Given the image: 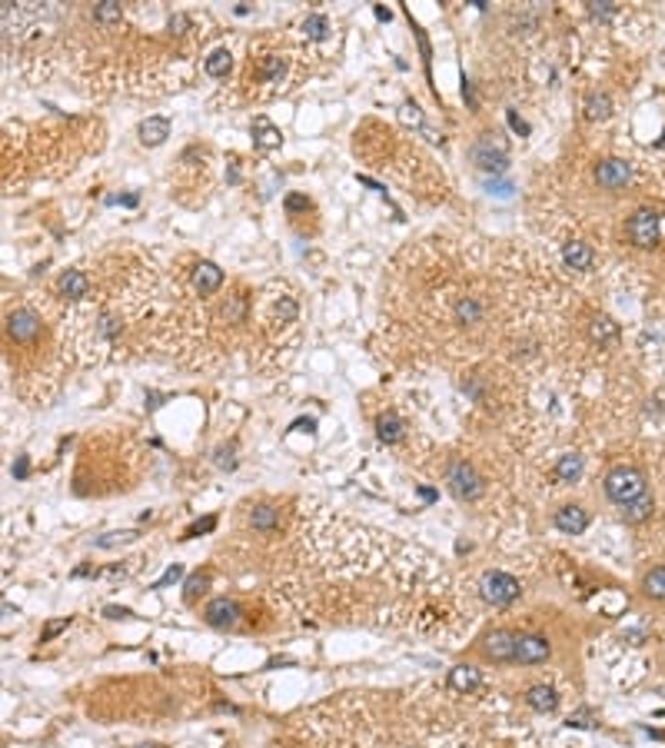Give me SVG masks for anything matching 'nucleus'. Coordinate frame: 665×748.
Here are the masks:
<instances>
[{
  "label": "nucleus",
  "mask_w": 665,
  "mask_h": 748,
  "mask_svg": "<svg viewBox=\"0 0 665 748\" xmlns=\"http://www.w3.org/2000/svg\"><path fill=\"white\" fill-rule=\"evenodd\" d=\"M107 615L110 619H124V615H130V609H107Z\"/></svg>",
  "instance_id": "42"
},
{
  "label": "nucleus",
  "mask_w": 665,
  "mask_h": 748,
  "mask_svg": "<svg viewBox=\"0 0 665 748\" xmlns=\"http://www.w3.org/2000/svg\"><path fill=\"white\" fill-rule=\"evenodd\" d=\"M14 476H17V479H24V476H27V456H20V459H17Z\"/></svg>",
  "instance_id": "41"
},
{
  "label": "nucleus",
  "mask_w": 665,
  "mask_h": 748,
  "mask_svg": "<svg viewBox=\"0 0 665 748\" xmlns=\"http://www.w3.org/2000/svg\"><path fill=\"white\" fill-rule=\"evenodd\" d=\"M509 124H513V130H519V133H529V126L519 120V113L516 110H509Z\"/></svg>",
  "instance_id": "40"
},
{
  "label": "nucleus",
  "mask_w": 665,
  "mask_h": 748,
  "mask_svg": "<svg viewBox=\"0 0 665 748\" xmlns=\"http://www.w3.org/2000/svg\"><path fill=\"white\" fill-rule=\"evenodd\" d=\"M609 97L606 94H599V97H592L589 103H585V113H589V120H606L609 117Z\"/></svg>",
  "instance_id": "29"
},
{
  "label": "nucleus",
  "mask_w": 665,
  "mask_h": 748,
  "mask_svg": "<svg viewBox=\"0 0 665 748\" xmlns=\"http://www.w3.org/2000/svg\"><path fill=\"white\" fill-rule=\"evenodd\" d=\"M645 592L652 599H665V566L652 569L649 575H645Z\"/></svg>",
  "instance_id": "28"
},
{
  "label": "nucleus",
  "mask_w": 665,
  "mask_h": 748,
  "mask_svg": "<svg viewBox=\"0 0 665 748\" xmlns=\"http://www.w3.org/2000/svg\"><path fill=\"white\" fill-rule=\"evenodd\" d=\"M526 702L536 712H553L555 705H559V695H555V689H549V685H532L526 692Z\"/></svg>",
  "instance_id": "18"
},
{
  "label": "nucleus",
  "mask_w": 665,
  "mask_h": 748,
  "mask_svg": "<svg viewBox=\"0 0 665 748\" xmlns=\"http://www.w3.org/2000/svg\"><path fill=\"white\" fill-rule=\"evenodd\" d=\"M553 522H555V529L566 532V536H582L585 526H589V515H585V509H579V506H562V509L555 513Z\"/></svg>",
  "instance_id": "9"
},
{
  "label": "nucleus",
  "mask_w": 665,
  "mask_h": 748,
  "mask_svg": "<svg viewBox=\"0 0 665 748\" xmlns=\"http://www.w3.org/2000/svg\"><path fill=\"white\" fill-rule=\"evenodd\" d=\"M483 316H485V309H483V303H479L476 296H462V300L456 303V309H453V319H456V323H462V326L479 323Z\"/></svg>",
  "instance_id": "17"
},
{
  "label": "nucleus",
  "mask_w": 665,
  "mask_h": 748,
  "mask_svg": "<svg viewBox=\"0 0 665 748\" xmlns=\"http://www.w3.org/2000/svg\"><path fill=\"white\" fill-rule=\"evenodd\" d=\"M283 70H286V64H283L279 57H266V64H263V80H266V83H279V80H283Z\"/></svg>",
  "instance_id": "30"
},
{
  "label": "nucleus",
  "mask_w": 665,
  "mask_h": 748,
  "mask_svg": "<svg viewBox=\"0 0 665 748\" xmlns=\"http://www.w3.org/2000/svg\"><path fill=\"white\" fill-rule=\"evenodd\" d=\"M479 682H483V675H479V668H472V665H456V668L449 672V685H453L456 692H472V689H479Z\"/></svg>",
  "instance_id": "16"
},
{
  "label": "nucleus",
  "mask_w": 665,
  "mask_h": 748,
  "mask_svg": "<svg viewBox=\"0 0 665 748\" xmlns=\"http://www.w3.org/2000/svg\"><path fill=\"white\" fill-rule=\"evenodd\" d=\"M137 539V529H124V532H110V536H103V539H97L100 549H110V545H124V542H133Z\"/></svg>",
  "instance_id": "31"
},
{
  "label": "nucleus",
  "mask_w": 665,
  "mask_h": 748,
  "mask_svg": "<svg viewBox=\"0 0 665 748\" xmlns=\"http://www.w3.org/2000/svg\"><path fill=\"white\" fill-rule=\"evenodd\" d=\"M203 585H207V579H203V575H193V579L187 582V599H193L196 592H203Z\"/></svg>",
  "instance_id": "39"
},
{
  "label": "nucleus",
  "mask_w": 665,
  "mask_h": 748,
  "mask_svg": "<svg viewBox=\"0 0 665 748\" xmlns=\"http://www.w3.org/2000/svg\"><path fill=\"white\" fill-rule=\"evenodd\" d=\"M629 236L636 247H655L659 243V213L655 210H638L629 220Z\"/></svg>",
  "instance_id": "3"
},
{
  "label": "nucleus",
  "mask_w": 665,
  "mask_h": 748,
  "mask_svg": "<svg viewBox=\"0 0 665 748\" xmlns=\"http://www.w3.org/2000/svg\"><path fill=\"white\" fill-rule=\"evenodd\" d=\"M449 485H453V492L459 499H479V492H483V483H479V476H476L469 462H453L449 466Z\"/></svg>",
  "instance_id": "4"
},
{
  "label": "nucleus",
  "mask_w": 665,
  "mask_h": 748,
  "mask_svg": "<svg viewBox=\"0 0 665 748\" xmlns=\"http://www.w3.org/2000/svg\"><path fill=\"white\" fill-rule=\"evenodd\" d=\"M279 126H273L266 117H256L253 120V143L260 147V150H273V147H279Z\"/></svg>",
  "instance_id": "15"
},
{
  "label": "nucleus",
  "mask_w": 665,
  "mask_h": 748,
  "mask_svg": "<svg viewBox=\"0 0 665 748\" xmlns=\"http://www.w3.org/2000/svg\"><path fill=\"white\" fill-rule=\"evenodd\" d=\"M562 260H566L572 270H589L592 266V249L585 243H566L562 247Z\"/></svg>",
  "instance_id": "20"
},
{
  "label": "nucleus",
  "mask_w": 665,
  "mask_h": 748,
  "mask_svg": "<svg viewBox=\"0 0 665 748\" xmlns=\"http://www.w3.org/2000/svg\"><path fill=\"white\" fill-rule=\"evenodd\" d=\"M249 522H253V529H260V532H270V529L279 522V513L273 506H256V509L249 513Z\"/></svg>",
  "instance_id": "24"
},
{
  "label": "nucleus",
  "mask_w": 665,
  "mask_h": 748,
  "mask_svg": "<svg viewBox=\"0 0 665 748\" xmlns=\"http://www.w3.org/2000/svg\"><path fill=\"white\" fill-rule=\"evenodd\" d=\"M606 496L615 502V506H629L636 499L645 496V476L636 469V466H615V469L606 476Z\"/></svg>",
  "instance_id": "1"
},
{
  "label": "nucleus",
  "mask_w": 665,
  "mask_h": 748,
  "mask_svg": "<svg viewBox=\"0 0 665 748\" xmlns=\"http://www.w3.org/2000/svg\"><path fill=\"white\" fill-rule=\"evenodd\" d=\"M472 160L483 166L485 173H502L506 166H509V160H506V153L502 150H492L489 143H479L476 150H472Z\"/></svg>",
  "instance_id": "13"
},
{
  "label": "nucleus",
  "mask_w": 665,
  "mask_h": 748,
  "mask_svg": "<svg viewBox=\"0 0 665 748\" xmlns=\"http://www.w3.org/2000/svg\"><path fill=\"white\" fill-rule=\"evenodd\" d=\"M236 615H240V609H236L233 599H213L207 606V622L217 625V629H223V625H233Z\"/></svg>",
  "instance_id": "12"
},
{
  "label": "nucleus",
  "mask_w": 665,
  "mask_h": 748,
  "mask_svg": "<svg viewBox=\"0 0 665 748\" xmlns=\"http://www.w3.org/2000/svg\"><path fill=\"white\" fill-rule=\"evenodd\" d=\"M7 332L14 343H34L37 332H41V316L34 309H14L7 316Z\"/></svg>",
  "instance_id": "5"
},
{
  "label": "nucleus",
  "mask_w": 665,
  "mask_h": 748,
  "mask_svg": "<svg viewBox=\"0 0 665 748\" xmlns=\"http://www.w3.org/2000/svg\"><path fill=\"white\" fill-rule=\"evenodd\" d=\"M180 575H183V566H170V569L163 572V579L153 582V589H163V585H170V582H177Z\"/></svg>",
  "instance_id": "37"
},
{
  "label": "nucleus",
  "mask_w": 665,
  "mask_h": 748,
  "mask_svg": "<svg viewBox=\"0 0 665 748\" xmlns=\"http://www.w3.org/2000/svg\"><path fill=\"white\" fill-rule=\"evenodd\" d=\"M306 207H309V200H306V196H300V193L286 196V210H290V213H296V210H306Z\"/></svg>",
  "instance_id": "38"
},
{
  "label": "nucleus",
  "mask_w": 665,
  "mask_h": 748,
  "mask_svg": "<svg viewBox=\"0 0 665 748\" xmlns=\"http://www.w3.org/2000/svg\"><path fill=\"white\" fill-rule=\"evenodd\" d=\"M60 293L70 296V300H83V296L90 293V279H87V273H83V270H67V273L60 277Z\"/></svg>",
  "instance_id": "14"
},
{
  "label": "nucleus",
  "mask_w": 665,
  "mask_h": 748,
  "mask_svg": "<svg viewBox=\"0 0 665 748\" xmlns=\"http://www.w3.org/2000/svg\"><path fill=\"white\" fill-rule=\"evenodd\" d=\"M592 336H596L599 343H606V346H615V339H619V326H615L609 316H599V319H592Z\"/></svg>",
  "instance_id": "23"
},
{
  "label": "nucleus",
  "mask_w": 665,
  "mask_h": 748,
  "mask_svg": "<svg viewBox=\"0 0 665 748\" xmlns=\"http://www.w3.org/2000/svg\"><path fill=\"white\" fill-rule=\"evenodd\" d=\"M516 645H519V636L499 629V632L485 638V655L496 659V662H516Z\"/></svg>",
  "instance_id": "7"
},
{
  "label": "nucleus",
  "mask_w": 665,
  "mask_h": 748,
  "mask_svg": "<svg viewBox=\"0 0 665 748\" xmlns=\"http://www.w3.org/2000/svg\"><path fill=\"white\" fill-rule=\"evenodd\" d=\"M569 725H576V728H592L596 721H592V712H576V715H569Z\"/></svg>",
  "instance_id": "36"
},
{
  "label": "nucleus",
  "mask_w": 665,
  "mask_h": 748,
  "mask_svg": "<svg viewBox=\"0 0 665 748\" xmlns=\"http://www.w3.org/2000/svg\"><path fill=\"white\" fill-rule=\"evenodd\" d=\"M379 439H383V443H400L402 439V423L393 413L379 419Z\"/></svg>",
  "instance_id": "25"
},
{
  "label": "nucleus",
  "mask_w": 665,
  "mask_h": 748,
  "mask_svg": "<svg viewBox=\"0 0 665 748\" xmlns=\"http://www.w3.org/2000/svg\"><path fill=\"white\" fill-rule=\"evenodd\" d=\"M203 67H207V73L210 77H226V73H230V67H233V57H230V50H213V54L207 57V64H203Z\"/></svg>",
  "instance_id": "22"
},
{
  "label": "nucleus",
  "mask_w": 665,
  "mask_h": 748,
  "mask_svg": "<svg viewBox=\"0 0 665 748\" xmlns=\"http://www.w3.org/2000/svg\"><path fill=\"white\" fill-rule=\"evenodd\" d=\"M137 200H140L137 193H110L107 196V203H110V207H117V203H120V207H137Z\"/></svg>",
  "instance_id": "35"
},
{
  "label": "nucleus",
  "mask_w": 665,
  "mask_h": 748,
  "mask_svg": "<svg viewBox=\"0 0 665 748\" xmlns=\"http://www.w3.org/2000/svg\"><path fill=\"white\" fill-rule=\"evenodd\" d=\"M589 14L599 17V20H609V17L619 14V3H592V7H589Z\"/></svg>",
  "instance_id": "34"
},
{
  "label": "nucleus",
  "mask_w": 665,
  "mask_h": 748,
  "mask_svg": "<svg viewBox=\"0 0 665 748\" xmlns=\"http://www.w3.org/2000/svg\"><path fill=\"white\" fill-rule=\"evenodd\" d=\"M220 283H223V270L217 263H196L193 266V286L200 293H217L220 290Z\"/></svg>",
  "instance_id": "10"
},
{
  "label": "nucleus",
  "mask_w": 665,
  "mask_h": 748,
  "mask_svg": "<svg viewBox=\"0 0 665 748\" xmlns=\"http://www.w3.org/2000/svg\"><path fill=\"white\" fill-rule=\"evenodd\" d=\"M652 509H655V502H652V496H642L636 499V502H629V506H622V519L625 522H642V519H649Z\"/></svg>",
  "instance_id": "21"
},
{
  "label": "nucleus",
  "mask_w": 665,
  "mask_h": 748,
  "mask_svg": "<svg viewBox=\"0 0 665 748\" xmlns=\"http://www.w3.org/2000/svg\"><path fill=\"white\" fill-rule=\"evenodd\" d=\"M549 642L542 636H519V645H516V662L522 665H539L549 659Z\"/></svg>",
  "instance_id": "6"
},
{
  "label": "nucleus",
  "mask_w": 665,
  "mask_h": 748,
  "mask_svg": "<svg viewBox=\"0 0 665 748\" xmlns=\"http://www.w3.org/2000/svg\"><path fill=\"white\" fill-rule=\"evenodd\" d=\"M137 133H140V143L156 147V143H163V140L170 137V120H166V117H147V120L137 126Z\"/></svg>",
  "instance_id": "11"
},
{
  "label": "nucleus",
  "mask_w": 665,
  "mask_h": 748,
  "mask_svg": "<svg viewBox=\"0 0 665 748\" xmlns=\"http://www.w3.org/2000/svg\"><path fill=\"white\" fill-rule=\"evenodd\" d=\"M479 592H483L485 602H492V606H509V602H516L519 599V582L513 579V575H506V572H485L483 582H479Z\"/></svg>",
  "instance_id": "2"
},
{
  "label": "nucleus",
  "mask_w": 665,
  "mask_h": 748,
  "mask_svg": "<svg viewBox=\"0 0 665 748\" xmlns=\"http://www.w3.org/2000/svg\"><path fill=\"white\" fill-rule=\"evenodd\" d=\"M120 17H124V7H120V3H113V0L94 7V20H97V24H113V20H120Z\"/></svg>",
  "instance_id": "27"
},
{
  "label": "nucleus",
  "mask_w": 665,
  "mask_h": 748,
  "mask_svg": "<svg viewBox=\"0 0 665 748\" xmlns=\"http://www.w3.org/2000/svg\"><path fill=\"white\" fill-rule=\"evenodd\" d=\"M67 625H70V615H64V619H54V622H47V625H43V632H41V642H50V638L60 636Z\"/></svg>",
  "instance_id": "32"
},
{
  "label": "nucleus",
  "mask_w": 665,
  "mask_h": 748,
  "mask_svg": "<svg viewBox=\"0 0 665 748\" xmlns=\"http://www.w3.org/2000/svg\"><path fill=\"white\" fill-rule=\"evenodd\" d=\"M213 526H217V515H207V519H200V522H193V526L187 529V539L203 536V532H213Z\"/></svg>",
  "instance_id": "33"
},
{
  "label": "nucleus",
  "mask_w": 665,
  "mask_h": 748,
  "mask_svg": "<svg viewBox=\"0 0 665 748\" xmlns=\"http://www.w3.org/2000/svg\"><path fill=\"white\" fill-rule=\"evenodd\" d=\"M579 476H582V456L566 453V456L555 462V483H576Z\"/></svg>",
  "instance_id": "19"
},
{
  "label": "nucleus",
  "mask_w": 665,
  "mask_h": 748,
  "mask_svg": "<svg viewBox=\"0 0 665 748\" xmlns=\"http://www.w3.org/2000/svg\"><path fill=\"white\" fill-rule=\"evenodd\" d=\"M629 177H632V170H629L625 160H602L599 170H596L599 186H606V190H619V186H625Z\"/></svg>",
  "instance_id": "8"
},
{
  "label": "nucleus",
  "mask_w": 665,
  "mask_h": 748,
  "mask_svg": "<svg viewBox=\"0 0 665 748\" xmlns=\"http://www.w3.org/2000/svg\"><path fill=\"white\" fill-rule=\"evenodd\" d=\"M303 34L306 37H313V41H323V37L330 34V20H326L323 14H309L303 20Z\"/></svg>",
  "instance_id": "26"
}]
</instances>
